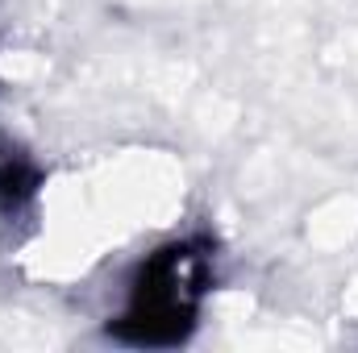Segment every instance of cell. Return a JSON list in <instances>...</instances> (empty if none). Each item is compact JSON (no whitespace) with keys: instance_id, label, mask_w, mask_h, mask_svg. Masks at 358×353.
<instances>
[{"instance_id":"1","label":"cell","mask_w":358,"mask_h":353,"mask_svg":"<svg viewBox=\"0 0 358 353\" xmlns=\"http://www.w3.org/2000/svg\"><path fill=\"white\" fill-rule=\"evenodd\" d=\"M208 246L176 241L159 254H150L134 287L121 320L113 324L117 341L129 345H179L196 329L200 299L208 291Z\"/></svg>"},{"instance_id":"2","label":"cell","mask_w":358,"mask_h":353,"mask_svg":"<svg viewBox=\"0 0 358 353\" xmlns=\"http://www.w3.org/2000/svg\"><path fill=\"white\" fill-rule=\"evenodd\" d=\"M34 183H38V175H34V167L25 158H17V154H4L0 158V200L8 208H17L34 191Z\"/></svg>"}]
</instances>
